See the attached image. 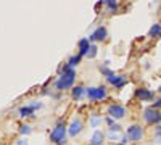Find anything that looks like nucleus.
<instances>
[{
    "label": "nucleus",
    "mask_w": 161,
    "mask_h": 145,
    "mask_svg": "<svg viewBox=\"0 0 161 145\" xmlns=\"http://www.w3.org/2000/svg\"><path fill=\"white\" fill-rule=\"evenodd\" d=\"M74 79H76V71L69 66V64H66L64 70H63V74L60 76V79L57 81V89L58 90L69 89L74 84Z\"/></svg>",
    "instance_id": "1"
},
{
    "label": "nucleus",
    "mask_w": 161,
    "mask_h": 145,
    "mask_svg": "<svg viewBox=\"0 0 161 145\" xmlns=\"http://www.w3.org/2000/svg\"><path fill=\"white\" fill-rule=\"evenodd\" d=\"M66 127L63 126V124H57L55 126V129L52 131V134H50V140L53 142V143H57V145H64V142H66Z\"/></svg>",
    "instance_id": "2"
},
{
    "label": "nucleus",
    "mask_w": 161,
    "mask_h": 145,
    "mask_svg": "<svg viewBox=\"0 0 161 145\" xmlns=\"http://www.w3.org/2000/svg\"><path fill=\"white\" fill-rule=\"evenodd\" d=\"M143 118H145V121L148 123L150 126L161 123V114L158 113L156 108H147V110L143 111Z\"/></svg>",
    "instance_id": "3"
},
{
    "label": "nucleus",
    "mask_w": 161,
    "mask_h": 145,
    "mask_svg": "<svg viewBox=\"0 0 161 145\" xmlns=\"http://www.w3.org/2000/svg\"><path fill=\"white\" fill-rule=\"evenodd\" d=\"M86 94L92 102H97V100H103L106 97V89L105 87H90L86 90Z\"/></svg>",
    "instance_id": "4"
},
{
    "label": "nucleus",
    "mask_w": 161,
    "mask_h": 145,
    "mask_svg": "<svg viewBox=\"0 0 161 145\" xmlns=\"http://www.w3.org/2000/svg\"><path fill=\"white\" fill-rule=\"evenodd\" d=\"M142 136H143V129H142L140 126L134 124V126L127 127V137H129V140L137 142V140H140V139H142Z\"/></svg>",
    "instance_id": "5"
},
{
    "label": "nucleus",
    "mask_w": 161,
    "mask_h": 145,
    "mask_svg": "<svg viewBox=\"0 0 161 145\" xmlns=\"http://www.w3.org/2000/svg\"><path fill=\"white\" fill-rule=\"evenodd\" d=\"M108 82L113 84L116 89H121V87H124L127 84V77L119 76V74H111V76H108Z\"/></svg>",
    "instance_id": "6"
},
{
    "label": "nucleus",
    "mask_w": 161,
    "mask_h": 145,
    "mask_svg": "<svg viewBox=\"0 0 161 145\" xmlns=\"http://www.w3.org/2000/svg\"><path fill=\"white\" fill-rule=\"evenodd\" d=\"M108 114L111 118H118V120H121V118L126 116V110L124 107H121V105H111V107H108Z\"/></svg>",
    "instance_id": "7"
},
{
    "label": "nucleus",
    "mask_w": 161,
    "mask_h": 145,
    "mask_svg": "<svg viewBox=\"0 0 161 145\" xmlns=\"http://www.w3.org/2000/svg\"><path fill=\"white\" fill-rule=\"evenodd\" d=\"M136 97H137L139 100H142V102L152 100V98H153V92L148 90V89H139V90L136 92Z\"/></svg>",
    "instance_id": "8"
},
{
    "label": "nucleus",
    "mask_w": 161,
    "mask_h": 145,
    "mask_svg": "<svg viewBox=\"0 0 161 145\" xmlns=\"http://www.w3.org/2000/svg\"><path fill=\"white\" fill-rule=\"evenodd\" d=\"M37 108H40V103H34V105H29V107H23V108L19 110V116H23V118L32 116V113H34Z\"/></svg>",
    "instance_id": "9"
},
{
    "label": "nucleus",
    "mask_w": 161,
    "mask_h": 145,
    "mask_svg": "<svg viewBox=\"0 0 161 145\" xmlns=\"http://www.w3.org/2000/svg\"><path fill=\"white\" fill-rule=\"evenodd\" d=\"M89 50H90V41L89 39H82L79 41V55H89Z\"/></svg>",
    "instance_id": "10"
},
{
    "label": "nucleus",
    "mask_w": 161,
    "mask_h": 145,
    "mask_svg": "<svg viewBox=\"0 0 161 145\" xmlns=\"http://www.w3.org/2000/svg\"><path fill=\"white\" fill-rule=\"evenodd\" d=\"M105 37H106V29L102 26V28H98V29H97L95 32H93V34H90L89 41H90V42H92V41H103Z\"/></svg>",
    "instance_id": "11"
},
{
    "label": "nucleus",
    "mask_w": 161,
    "mask_h": 145,
    "mask_svg": "<svg viewBox=\"0 0 161 145\" xmlns=\"http://www.w3.org/2000/svg\"><path fill=\"white\" fill-rule=\"evenodd\" d=\"M80 131H82V123L76 120V121H73V124H71V127H69L68 132H69L71 137H76V136L80 132Z\"/></svg>",
    "instance_id": "12"
},
{
    "label": "nucleus",
    "mask_w": 161,
    "mask_h": 145,
    "mask_svg": "<svg viewBox=\"0 0 161 145\" xmlns=\"http://www.w3.org/2000/svg\"><path fill=\"white\" fill-rule=\"evenodd\" d=\"M103 139H105V136H103L102 131H95V134L90 139V143L92 145H100V143H103Z\"/></svg>",
    "instance_id": "13"
},
{
    "label": "nucleus",
    "mask_w": 161,
    "mask_h": 145,
    "mask_svg": "<svg viewBox=\"0 0 161 145\" xmlns=\"http://www.w3.org/2000/svg\"><path fill=\"white\" fill-rule=\"evenodd\" d=\"M148 36L150 37H161V24H153L152 26V29L148 31Z\"/></svg>",
    "instance_id": "14"
},
{
    "label": "nucleus",
    "mask_w": 161,
    "mask_h": 145,
    "mask_svg": "<svg viewBox=\"0 0 161 145\" xmlns=\"http://www.w3.org/2000/svg\"><path fill=\"white\" fill-rule=\"evenodd\" d=\"M82 95H84V87L77 86V87H74V89H73V98L79 100V98H82Z\"/></svg>",
    "instance_id": "15"
},
{
    "label": "nucleus",
    "mask_w": 161,
    "mask_h": 145,
    "mask_svg": "<svg viewBox=\"0 0 161 145\" xmlns=\"http://www.w3.org/2000/svg\"><path fill=\"white\" fill-rule=\"evenodd\" d=\"M102 2L108 7V10L111 11V13H114L116 10H118V3H116V0H102Z\"/></svg>",
    "instance_id": "16"
},
{
    "label": "nucleus",
    "mask_w": 161,
    "mask_h": 145,
    "mask_svg": "<svg viewBox=\"0 0 161 145\" xmlns=\"http://www.w3.org/2000/svg\"><path fill=\"white\" fill-rule=\"evenodd\" d=\"M79 61H80V55H76V57H71L69 58V66L73 68V66H76V64H79Z\"/></svg>",
    "instance_id": "17"
},
{
    "label": "nucleus",
    "mask_w": 161,
    "mask_h": 145,
    "mask_svg": "<svg viewBox=\"0 0 161 145\" xmlns=\"http://www.w3.org/2000/svg\"><path fill=\"white\" fill-rule=\"evenodd\" d=\"M95 55H97V47H95V45H90L89 57H90V58H95Z\"/></svg>",
    "instance_id": "18"
},
{
    "label": "nucleus",
    "mask_w": 161,
    "mask_h": 145,
    "mask_svg": "<svg viewBox=\"0 0 161 145\" xmlns=\"http://www.w3.org/2000/svg\"><path fill=\"white\" fill-rule=\"evenodd\" d=\"M29 132H31L29 126H21V134H29Z\"/></svg>",
    "instance_id": "19"
},
{
    "label": "nucleus",
    "mask_w": 161,
    "mask_h": 145,
    "mask_svg": "<svg viewBox=\"0 0 161 145\" xmlns=\"http://www.w3.org/2000/svg\"><path fill=\"white\" fill-rule=\"evenodd\" d=\"M102 120H100V118H95V120H92V126L93 127H95V126H98V123H100Z\"/></svg>",
    "instance_id": "20"
},
{
    "label": "nucleus",
    "mask_w": 161,
    "mask_h": 145,
    "mask_svg": "<svg viewBox=\"0 0 161 145\" xmlns=\"http://www.w3.org/2000/svg\"><path fill=\"white\" fill-rule=\"evenodd\" d=\"M158 107H161V98H158V100L155 102V105H153V108H158Z\"/></svg>",
    "instance_id": "21"
},
{
    "label": "nucleus",
    "mask_w": 161,
    "mask_h": 145,
    "mask_svg": "<svg viewBox=\"0 0 161 145\" xmlns=\"http://www.w3.org/2000/svg\"><path fill=\"white\" fill-rule=\"evenodd\" d=\"M156 136H158V137H161V123H159V126L156 127Z\"/></svg>",
    "instance_id": "22"
},
{
    "label": "nucleus",
    "mask_w": 161,
    "mask_h": 145,
    "mask_svg": "<svg viewBox=\"0 0 161 145\" xmlns=\"http://www.w3.org/2000/svg\"><path fill=\"white\" fill-rule=\"evenodd\" d=\"M158 90H159V92H161V87H159V89H158Z\"/></svg>",
    "instance_id": "23"
}]
</instances>
